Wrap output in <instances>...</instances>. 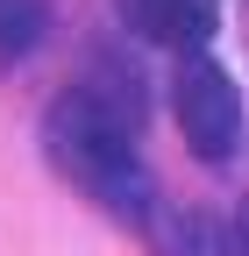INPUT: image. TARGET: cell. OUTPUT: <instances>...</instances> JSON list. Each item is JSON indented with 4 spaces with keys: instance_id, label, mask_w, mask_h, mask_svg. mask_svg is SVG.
Returning <instances> with one entry per match:
<instances>
[{
    "instance_id": "1",
    "label": "cell",
    "mask_w": 249,
    "mask_h": 256,
    "mask_svg": "<svg viewBox=\"0 0 249 256\" xmlns=\"http://www.w3.org/2000/svg\"><path fill=\"white\" fill-rule=\"evenodd\" d=\"M43 142H50V164L64 171L86 200H100L107 214H121V220H150L157 214L136 128H128V114H121L100 86H72L64 100L50 107Z\"/></svg>"
},
{
    "instance_id": "2",
    "label": "cell",
    "mask_w": 249,
    "mask_h": 256,
    "mask_svg": "<svg viewBox=\"0 0 249 256\" xmlns=\"http://www.w3.org/2000/svg\"><path fill=\"white\" fill-rule=\"evenodd\" d=\"M171 107H178L185 142H192L206 164L235 156V142H242V92H235V78H228L214 57H185V64H178Z\"/></svg>"
},
{
    "instance_id": "3",
    "label": "cell",
    "mask_w": 249,
    "mask_h": 256,
    "mask_svg": "<svg viewBox=\"0 0 249 256\" xmlns=\"http://www.w3.org/2000/svg\"><path fill=\"white\" fill-rule=\"evenodd\" d=\"M121 22H128L136 36H150V43L206 57V36H214V22H221V8H214V0H121Z\"/></svg>"
},
{
    "instance_id": "4",
    "label": "cell",
    "mask_w": 249,
    "mask_h": 256,
    "mask_svg": "<svg viewBox=\"0 0 249 256\" xmlns=\"http://www.w3.org/2000/svg\"><path fill=\"white\" fill-rule=\"evenodd\" d=\"M157 242H164V256H242L235 235H228L214 214H200V206L164 214V220H157Z\"/></svg>"
},
{
    "instance_id": "5",
    "label": "cell",
    "mask_w": 249,
    "mask_h": 256,
    "mask_svg": "<svg viewBox=\"0 0 249 256\" xmlns=\"http://www.w3.org/2000/svg\"><path fill=\"white\" fill-rule=\"evenodd\" d=\"M43 28H50V8L43 0H0V64H14L43 43Z\"/></svg>"
},
{
    "instance_id": "6",
    "label": "cell",
    "mask_w": 249,
    "mask_h": 256,
    "mask_svg": "<svg viewBox=\"0 0 249 256\" xmlns=\"http://www.w3.org/2000/svg\"><path fill=\"white\" fill-rule=\"evenodd\" d=\"M242 249H249V206H242Z\"/></svg>"
}]
</instances>
